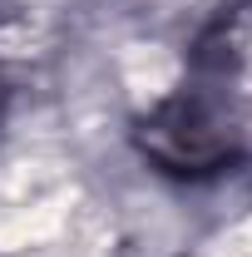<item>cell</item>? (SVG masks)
<instances>
[{"mask_svg":"<svg viewBox=\"0 0 252 257\" xmlns=\"http://www.w3.org/2000/svg\"><path fill=\"white\" fill-rule=\"evenodd\" d=\"M134 144L168 178H213L242 159V139L232 119L203 89H183V94L163 99L149 119H139Z\"/></svg>","mask_w":252,"mask_h":257,"instance_id":"cell-1","label":"cell"}]
</instances>
